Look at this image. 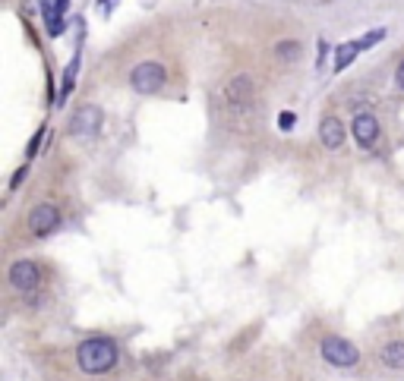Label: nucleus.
<instances>
[{
  "mask_svg": "<svg viewBox=\"0 0 404 381\" xmlns=\"http://www.w3.org/2000/svg\"><path fill=\"white\" fill-rule=\"evenodd\" d=\"M120 359V346L114 337L95 334V337H85L79 340L76 346V365L85 372V375H105L117 365Z\"/></svg>",
  "mask_w": 404,
  "mask_h": 381,
  "instance_id": "nucleus-1",
  "label": "nucleus"
},
{
  "mask_svg": "<svg viewBox=\"0 0 404 381\" xmlns=\"http://www.w3.org/2000/svg\"><path fill=\"white\" fill-rule=\"evenodd\" d=\"M319 356L326 359L332 369H354L360 363V350L354 340L341 337V334H326L319 340Z\"/></svg>",
  "mask_w": 404,
  "mask_h": 381,
  "instance_id": "nucleus-2",
  "label": "nucleus"
},
{
  "mask_svg": "<svg viewBox=\"0 0 404 381\" xmlns=\"http://www.w3.org/2000/svg\"><path fill=\"white\" fill-rule=\"evenodd\" d=\"M165 83H167V76H165V66H161L158 60H143V64H136L130 70V85H133V92H139V95L161 92Z\"/></svg>",
  "mask_w": 404,
  "mask_h": 381,
  "instance_id": "nucleus-3",
  "label": "nucleus"
},
{
  "mask_svg": "<svg viewBox=\"0 0 404 381\" xmlns=\"http://www.w3.org/2000/svg\"><path fill=\"white\" fill-rule=\"evenodd\" d=\"M6 281H10V287L16 290V294L29 296L42 287V268H38V262H32V258H16V262L10 265V271H6Z\"/></svg>",
  "mask_w": 404,
  "mask_h": 381,
  "instance_id": "nucleus-4",
  "label": "nucleus"
},
{
  "mask_svg": "<svg viewBox=\"0 0 404 381\" xmlns=\"http://www.w3.org/2000/svg\"><path fill=\"white\" fill-rule=\"evenodd\" d=\"M57 224H60V208L51 205V202H38L25 217V227H29L32 236H48L57 230Z\"/></svg>",
  "mask_w": 404,
  "mask_h": 381,
  "instance_id": "nucleus-5",
  "label": "nucleus"
},
{
  "mask_svg": "<svg viewBox=\"0 0 404 381\" xmlns=\"http://www.w3.org/2000/svg\"><path fill=\"white\" fill-rule=\"evenodd\" d=\"M101 123H105V114H101V107L83 104V107H79V111L70 117V133H73V135H83V139H89V135L101 133Z\"/></svg>",
  "mask_w": 404,
  "mask_h": 381,
  "instance_id": "nucleus-6",
  "label": "nucleus"
},
{
  "mask_svg": "<svg viewBox=\"0 0 404 381\" xmlns=\"http://www.w3.org/2000/svg\"><path fill=\"white\" fill-rule=\"evenodd\" d=\"M225 98L231 107H250L253 98H256V79L250 73H240V76H234L231 83L225 85Z\"/></svg>",
  "mask_w": 404,
  "mask_h": 381,
  "instance_id": "nucleus-7",
  "label": "nucleus"
},
{
  "mask_svg": "<svg viewBox=\"0 0 404 381\" xmlns=\"http://www.w3.org/2000/svg\"><path fill=\"white\" fill-rule=\"evenodd\" d=\"M351 133H354V142L360 148H373L376 142H379V120L373 117V114H357L354 123H351Z\"/></svg>",
  "mask_w": 404,
  "mask_h": 381,
  "instance_id": "nucleus-8",
  "label": "nucleus"
},
{
  "mask_svg": "<svg viewBox=\"0 0 404 381\" xmlns=\"http://www.w3.org/2000/svg\"><path fill=\"white\" fill-rule=\"evenodd\" d=\"M319 142L328 148V152H338L341 145H345V126H341V120L338 117H322V123H319Z\"/></svg>",
  "mask_w": 404,
  "mask_h": 381,
  "instance_id": "nucleus-9",
  "label": "nucleus"
},
{
  "mask_svg": "<svg viewBox=\"0 0 404 381\" xmlns=\"http://www.w3.org/2000/svg\"><path fill=\"white\" fill-rule=\"evenodd\" d=\"M379 363L386 365V369H392V372H404V337H392V340H386V344L379 346Z\"/></svg>",
  "mask_w": 404,
  "mask_h": 381,
  "instance_id": "nucleus-10",
  "label": "nucleus"
},
{
  "mask_svg": "<svg viewBox=\"0 0 404 381\" xmlns=\"http://www.w3.org/2000/svg\"><path fill=\"white\" fill-rule=\"evenodd\" d=\"M275 57H278L281 64H294L297 57H303V44L294 42V38H281V42L275 44Z\"/></svg>",
  "mask_w": 404,
  "mask_h": 381,
  "instance_id": "nucleus-11",
  "label": "nucleus"
},
{
  "mask_svg": "<svg viewBox=\"0 0 404 381\" xmlns=\"http://www.w3.org/2000/svg\"><path fill=\"white\" fill-rule=\"evenodd\" d=\"M360 54V47H357V42H347V44H341L338 47V54H335V70H345L347 64Z\"/></svg>",
  "mask_w": 404,
  "mask_h": 381,
  "instance_id": "nucleus-12",
  "label": "nucleus"
},
{
  "mask_svg": "<svg viewBox=\"0 0 404 381\" xmlns=\"http://www.w3.org/2000/svg\"><path fill=\"white\" fill-rule=\"evenodd\" d=\"M76 73H79V57H73V60H70V66H66V70H64V85H60V101H64L66 95H70V88L76 85Z\"/></svg>",
  "mask_w": 404,
  "mask_h": 381,
  "instance_id": "nucleus-13",
  "label": "nucleus"
},
{
  "mask_svg": "<svg viewBox=\"0 0 404 381\" xmlns=\"http://www.w3.org/2000/svg\"><path fill=\"white\" fill-rule=\"evenodd\" d=\"M382 38H386V29H373L369 35H363L360 42H357V47H360V51H367V47H373L376 42H382Z\"/></svg>",
  "mask_w": 404,
  "mask_h": 381,
  "instance_id": "nucleus-14",
  "label": "nucleus"
},
{
  "mask_svg": "<svg viewBox=\"0 0 404 381\" xmlns=\"http://www.w3.org/2000/svg\"><path fill=\"white\" fill-rule=\"evenodd\" d=\"M25 176H29V164H23V167L16 170V174H13V180H10V189H19V186H23V180H25Z\"/></svg>",
  "mask_w": 404,
  "mask_h": 381,
  "instance_id": "nucleus-15",
  "label": "nucleus"
},
{
  "mask_svg": "<svg viewBox=\"0 0 404 381\" xmlns=\"http://www.w3.org/2000/svg\"><path fill=\"white\" fill-rule=\"evenodd\" d=\"M44 133H48V129H38L35 135H32V142H29V158H35V152H38V145H42V139H44Z\"/></svg>",
  "mask_w": 404,
  "mask_h": 381,
  "instance_id": "nucleus-16",
  "label": "nucleus"
},
{
  "mask_svg": "<svg viewBox=\"0 0 404 381\" xmlns=\"http://www.w3.org/2000/svg\"><path fill=\"white\" fill-rule=\"evenodd\" d=\"M278 123H281V129H291V126H294V114H291V111H287V114H281V120H278Z\"/></svg>",
  "mask_w": 404,
  "mask_h": 381,
  "instance_id": "nucleus-17",
  "label": "nucleus"
},
{
  "mask_svg": "<svg viewBox=\"0 0 404 381\" xmlns=\"http://www.w3.org/2000/svg\"><path fill=\"white\" fill-rule=\"evenodd\" d=\"M395 83H398V88H404V60L398 64V70H395Z\"/></svg>",
  "mask_w": 404,
  "mask_h": 381,
  "instance_id": "nucleus-18",
  "label": "nucleus"
}]
</instances>
